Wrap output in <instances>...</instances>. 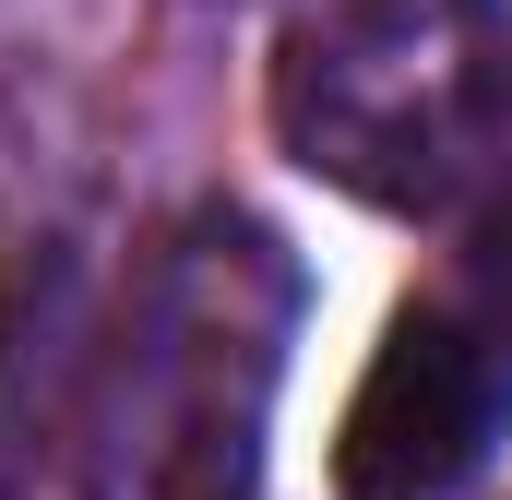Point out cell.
Returning <instances> with one entry per match:
<instances>
[{
  "mask_svg": "<svg viewBox=\"0 0 512 500\" xmlns=\"http://www.w3.org/2000/svg\"><path fill=\"white\" fill-rule=\"evenodd\" d=\"M512 96L501 0H334L274 60L286 155L358 203H441Z\"/></svg>",
  "mask_w": 512,
  "mask_h": 500,
  "instance_id": "1",
  "label": "cell"
},
{
  "mask_svg": "<svg viewBox=\"0 0 512 500\" xmlns=\"http://www.w3.org/2000/svg\"><path fill=\"white\" fill-rule=\"evenodd\" d=\"M512 417V358L441 298V310H405L382 334V358L346 405V441H334V489L346 500H453L489 441Z\"/></svg>",
  "mask_w": 512,
  "mask_h": 500,
  "instance_id": "2",
  "label": "cell"
},
{
  "mask_svg": "<svg viewBox=\"0 0 512 500\" xmlns=\"http://www.w3.org/2000/svg\"><path fill=\"white\" fill-rule=\"evenodd\" d=\"M453 310H465V322H477V334H489V346L512 358V203L489 215V227H477V239H465V274H453Z\"/></svg>",
  "mask_w": 512,
  "mask_h": 500,
  "instance_id": "3",
  "label": "cell"
}]
</instances>
